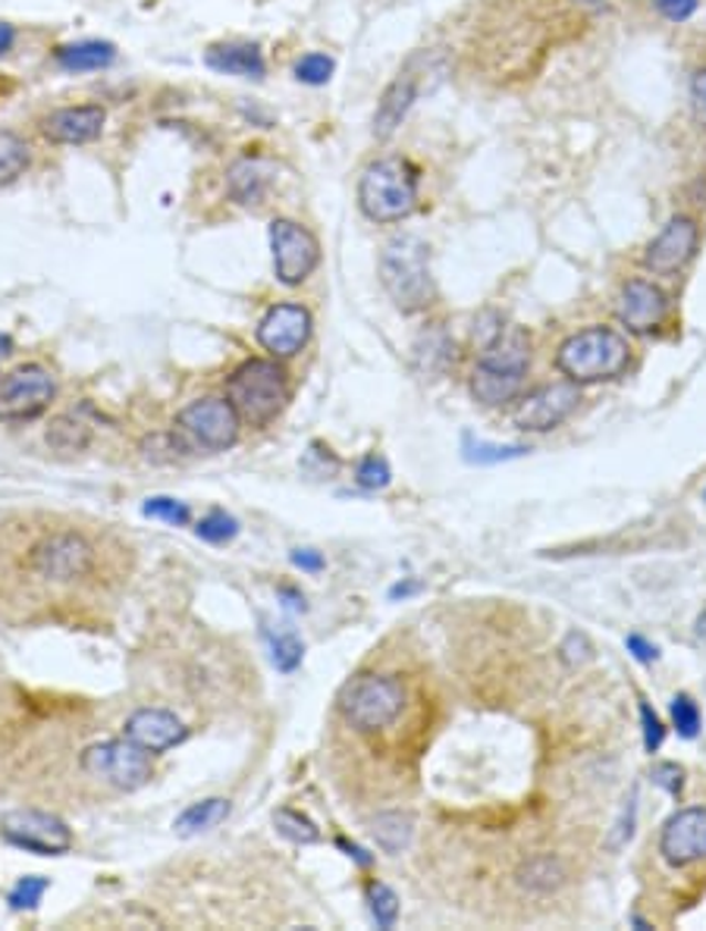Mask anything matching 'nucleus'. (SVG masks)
<instances>
[{
  "label": "nucleus",
  "instance_id": "nucleus-24",
  "mask_svg": "<svg viewBox=\"0 0 706 931\" xmlns=\"http://www.w3.org/2000/svg\"><path fill=\"white\" fill-rule=\"evenodd\" d=\"M117 60V47L110 41H78L57 51V66L66 73H95Z\"/></svg>",
  "mask_w": 706,
  "mask_h": 931
},
{
  "label": "nucleus",
  "instance_id": "nucleus-30",
  "mask_svg": "<svg viewBox=\"0 0 706 931\" xmlns=\"http://www.w3.org/2000/svg\"><path fill=\"white\" fill-rule=\"evenodd\" d=\"M521 885H525V888H534V891L559 888V885H562V866H559L552 856H540V859L528 863V869L521 872Z\"/></svg>",
  "mask_w": 706,
  "mask_h": 931
},
{
  "label": "nucleus",
  "instance_id": "nucleus-37",
  "mask_svg": "<svg viewBox=\"0 0 706 931\" xmlns=\"http://www.w3.org/2000/svg\"><path fill=\"white\" fill-rule=\"evenodd\" d=\"M355 480L365 486V489H383V486H390L392 470L383 458L368 455V458L358 465V470H355Z\"/></svg>",
  "mask_w": 706,
  "mask_h": 931
},
{
  "label": "nucleus",
  "instance_id": "nucleus-42",
  "mask_svg": "<svg viewBox=\"0 0 706 931\" xmlns=\"http://www.w3.org/2000/svg\"><path fill=\"white\" fill-rule=\"evenodd\" d=\"M700 0H656V10L672 22H685L697 13Z\"/></svg>",
  "mask_w": 706,
  "mask_h": 931
},
{
  "label": "nucleus",
  "instance_id": "nucleus-12",
  "mask_svg": "<svg viewBox=\"0 0 706 931\" xmlns=\"http://www.w3.org/2000/svg\"><path fill=\"white\" fill-rule=\"evenodd\" d=\"M179 427L204 448H230L239 436V414L230 399H198L179 414Z\"/></svg>",
  "mask_w": 706,
  "mask_h": 931
},
{
  "label": "nucleus",
  "instance_id": "nucleus-28",
  "mask_svg": "<svg viewBox=\"0 0 706 931\" xmlns=\"http://www.w3.org/2000/svg\"><path fill=\"white\" fill-rule=\"evenodd\" d=\"M373 837L387 854H399L412 840V818L402 813H383L373 818Z\"/></svg>",
  "mask_w": 706,
  "mask_h": 931
},
{
  "label": "nucleus",
  "instance_id": "nucleus-40",
  "mask_svg": "<svg viewBox=\"0 0 706 931\" xmlns=\"http://www.w3.org/2000/svg\"><path fill=\"white\" fill-rule=\"evenodd\" d=\"M641 724H644V750L656 753L663 747V740H666V728H663L660 716L650 709L647 702H641Z\"/></svg>",
  "mask_w": 706,
  "mask_h": 931
},
{
  "label": "nucleus",
  "instance_id": "nucleus-1",
  "mask_svg": "<svg viewBox=\"0 0 706 931\" xmlns=\"http://www.w3.org/2000/svg\"><path fill=\"white\" fill-rule=\"evenodd\" d=\"M126 552L107 527L54 515L13 518L0 525V605L25 621L98 618L126 581Z\"/></svg>",
  "mask_w": 706,
  "mask_h": 931
},
{
  "label": "nucleus",
  "instance_id": "nucleus-44",
  "mask_svg": "<svg viewBox=\"0 0 706 931\" xmlns=\"http://www.w3.org/2000/svg\"><path fill=\"white\" fill-rule=\"evenodd\" d=\"M625 646H628V653H631L637 662H644V665L660 659V649H656L647 637H641V634H631V637L625 641Z\"/></svg>",
  "mask_w": 706,
  "mask_h": 931
},
{
  "label": "nucleus",
  "instance_id": "nucleus-20",
  "mask_svg": "<svg viewBox=\"0 0 706 931\" xmlns=\"http://www.w3.org/2000/svg\"><path fill=\"white\" fill-rule=\"evenodd\" d=\"M521 387H525V373L487 368V364H481V361H477L474 377H471V392H474V399L487 408H499L515 402V399L521 395Z\"/></svg>",
  "mask_w": 706,
  "mask_h": 931
},
{
  "label": "nucleus",
  "instance_id": "nucleus-52",
  "mask_svg": "<svg viewBox=\"0 0 706 931\" xmlns=\"http://www.w3.org/2000/svg\"><path fill=\"white\" fill-rule=\"evenodd\" d=\"M3 349H10V342H7V339L0 336V355H7V351H3Z\"/></svg>",
  "mask_w": 706,
  "mask_h": 931
},
{
  "label": "nucleus",
  "instance_id": "nucleus-48",
  "mask_svg": "<svg viewBox=\"0 0 706 931\" xmlns=\"http://www.w3.org/2000/svg\"><path fill=\"white\" fill-rule=\"evenodd\" d=\"M13 41H17V32H13V25L0 22V54H7V51L13 47Z\"/></svg>",
  "mask_w": 706,
  "mask_h": 931
},
{
  "label": "nucleus",
  "instance_id": "nucleus-31",
  "mask_svg": "<svg viewBox=\"0 0 706 931\" xmlns=\"http://www.w3.org/2000/svg\"><path fill=\"white\" fill-rule=\"evenodd\" d=\"M196 533L204 543H230L235 533H239V521H235L233 515H226V511H211V515H204V518L198 521Z\"/></svg>",
  "mask_w": 706,
  "mask_h": 931
},
{
  "label": "nucleus",
  "instance_id": "nucleus-38",
  "mask_svg": "<svg viewBox=\"0 0 706 931\" xmlns=\"http://www.w3.org/2000/svg\"><path fill=\"white\" fill-rule=\"evenodd\" d=\"M302 656H305V646L298 643L295 634H283L274 641V665L280 671H286V675L295 671L302 665Z\"/></svg>",
  "mask_w": 706,
  "mask_h": 931
},
{
  "label": "nucleus",
  "instance_id": "nucleus-50",
  "mask_svg": "<svg viewBox=\"0 0 706 931\" xmlns=\"http://www.w3.org/2000/svg\"><path fill=\"white\" fill-rule=\"evenodd\" d=\"M578 3H584V7H593V10H597V7H603V0H578Z\"/></svg>",
  "mask_w": 706,
  "mask_h": 931
},
{
  "label": "nucleus",
  "instance_id": "nucleus-22",
  "mask_svg": "<svg viewBox=\"0 0 706 931\" xmlns=\"http://www.w3.org/2000/svg\"><path fill=\"white\" fill-rule=\"evenodd\" d=\"M226 182H230V192H233L239 204L257 208L264 201L267 189H271V170H267V163L261 157H242V160H235L233 167H230Z\"/></svg>",
  "mask_w": 706,
  "mask_h": 931
},
{
  "label": "nucleus",
  "instance_id": "nucleus-36",
  "mask_svg": "<svg viewBox=\"0 0 706 931\" xmlns=\"http://www.w3.org/2000/svg\"><path fill=\"white\" fill-rule=\"evenodd\" d=\"M145 515H148V518H160V521H167V525L173 527L189 525V508H186V502L167 499V496L148 499V502H145Z\"/></svg>",
  "mask_w": 706,
  "mask_h": 931
},
{
  "label": "nucleus",
  "instance_id": "nucleus-8",
  "mask_svg": "<svg viewBox=\"0 0 706 931\" xmlns=\"http://www.w3.org/2000/svg\"><path fill=\"white\" fill-rule=\"evenodd\" d=\"M54 377L39 364H25L0 380V421H32L54 402Z\"/></svg>",
  "mask_w": 706,
  "mask_h": 931
},
{
  "label": "nucleus",
  "instance_id": "nucleus-26",
  "mask_svg": "<svg viewBox=\"0 0 706 931\" xmlns=\"http://www.w3.org/2000/svg\"><path fill=\"white\" fill-rule=\"evenodd\" d=\"M92 443V430L73 414H60L48 427V446L54 452H82Z\"/></svg>",
  "mask_w": 706,
  "mask_h": 931
},
{
  "label": "nucleus",
  "instance_id": "nucleus-33",
  "mask_svg": "<svg viewBox=\"0 0 706 931\" xmlns=\"http://www.w3.org/2000/svg\"><path fill=\"white\" fill-rule=\"evenodd\" d=\"M672 724H675L678 738L691 740L700 734V709L687 694H678L672 699Z\"/></svg>",
  "mask_w": 706,
  "mask_h": 931
},
{
  "label": "nucleus",
  "instance_id": "nucleus-4",
  "mask_svg": "<svg viewBox=\"0 0 706 931\" xmlns=\"http://www.w3.org/2000/svg\"><path fill=\"white\" fill-rule=\"evenodd\" d=\"M358 204L373 223H396L418 208V176L402 157L371 163L358 182Z\"/></svg>",
  "mask_w": 706,
  "mask_h": 931
},
{
  "label": "nucleus",
  "instance_id": "nucleus-17",
  "mask_svg": "<svg viewBox=\"0 0 706 931\" xmlns=\"http://www.w3.org/2000/svg\"><path fill=\"white\" fill-rule=\"evenodd\" d=\"M104 119H107V114H104L101 104L60 107V110L41 119V133L57 145H85V141H95L104 133Z\"/></svg>",
  "mask_w": 706,
  "mask_h": 931
},
{
  "label": "nucleus",
  "instance_id": "nucleus-43",
  "mask_svg": "<svg viewBox=\"0 0 706 931\" xmlns=\"http://www.w3.org/2000/svg\"><path fill=\"white\" fill-rule=\"evenodd\" d=\"M634 800H637V796H634V794H631L625 800V810H622V822H619V837H612V840H609V847H612V850H619V847H622L625 840H631V835H634Z\"/></svg>",
  "mask_w": 706,
  "mask_h": 931
},
{
  "label": "nucleus",
  "instance_id": "nucleus-11",
  "mask_svg": "<svg viewBox=\"0 0 706 931\" xmlns=\"http://www.w3.org/2000/svg\"><path fill=\"white\" fill-rule=\"evenodd\" d=\"M578 402H581V389L571 380L534 389L515 408V427L528 430V433H547V430L559 427L562 421H569Z\"/></svg>",
  "mask_w": 706,
  "mask_h": 931
},
{
  "label": "nucleus",
  "instance_id": "nucleus-47",
  "mask_svg": "<svg viewBox=\"0 0 706 931\" xmlns=\"http://www.w3.org/2000/svg\"><path fill=\"white\" fill-rule=\"evenodd\" d=\"M293 564L302 568V571H308V574H317V571H324V556L314 552V549H295Z\"/></svg>",
  "mask_w": 706,
  "mask_h": 931
},
{
  "label": "nucleus",
  "instance_id": "nucleus-3",
  "mask_svg": "<svg viewBox=\"0 0 706 931\" xmlns=\"http://www.w3.org/2000/svg\"><path fill=\"white\" fill-rule=\"evenodd\" d=\"M380 279L402 310L428 308L433 301L431 248L414 235L392 239L380 254Z\"/></svg>",
  "mask_w": 706,
  "mask_h": 931
},
{
  "label": "nucleus",
  "instance_id": "nucleus-21",
  "mask_svg": "<svg viewBox=\"0 0 706 931\" xmlns=\"http://www.w3.org/2000/svg\"><path fill=\"white\" fill-rule=\"evenodd\" d=\"M414 95H418V85H414V76H399L392 82L390 88L383 92L380 104H377V114H373V136L377 138H390L399 126L405 114L412 110Z\"/></svg>",
  "mask_w": 706,
  "mask_h": 931
},
{
  "label": "nucleus",
  "instance_id": "nucleus-2",
  "mask_svg": "<svg viewBox=\"0 0 706 931\" xmlns=\"http://www.w3.org/2000/svg\"><path fill=\"white\" fill-rule=\"evenodd\" d=\"M628 361H631L628 339L609 327H588V330L575 332L559 346V355H556L559 370L578 387L615 380L628 368Z\"/></svg>",
  "mask_w": 706,
  "mask_h": 931
},
{
  "label": "nucleus",
  "instance_id": "nucleus-45",
  "mask_svg": "<svg viewBox=\"0 0 706 931\" xmlns=\"http://www.w3.org/2000/svg\"><path fill=\"white\" fill-rule=\"evenodd\" d=\"M691 104H694V117L700 126H706V70H700L691 82Z\"/></svg>",
  "mask_w": 706,
  "mask_h": 931
},
{
  "label": "nucleus",
  "instance_id": "nucleus-7",
  "mask_svg": "<svg viewBox=\"0 0 706 931\" xmlns=\"http://www.w3.org/2000/svg\"><path fill=\"white\" fill-rule=\"evenodd\" d=\"M78 769L88 777H98L114 791H138L151 781V759L148 750L136 747L129 738L104 740L88 747L78 757Z\"/></svg>",
  "mask_w": 706,
  "mask_h": 931
},
{
  "label": "nucleus",
  "instance_id": "nucleus-18",
  "mask_svg": "<svg viewBox=\"0 0 706 931\" xmlns=\"http://www.w3.org/2000/svg\"><path fill=\"white\" fill-rule=\"evenodd\" d=\"M186 724L167 709H138L126 721V738L148 753H164L186 740Z\"/></svg>",
  "mask_w": 706,
  "mask_h": 931
},
{
  "label": "nucleus",
  "instance_id": "nucleus-15",
  "mask_svg": "<svg viewBox=\"0 0 706 931\" xmlns=\"http://www.w3.org/2000/svg\"><path fill=\"white\" fill-rule=\"evenodd\" d=\"M694 252H697V223L687 220V216H675L647 245L644 264H647V271L668 276V273L682 271L694 257Z\"/></svg>",
  "mask_w": 706,
  "mask_h": 931
},
{
  "label": "nucleus",
  "instance_id": "nucleus-9",
  "mask_svg": "<svg viewBox=\"0 0 706 931\" xmlns=\"http://www.w3.org/2000/svg\"><path fill=\"white\" fill-rule=\"evenodd\" d=\"M271 248H274L276 279L286 286H298L302 279H308L320 261L317 239L293 220L271 223Z\"/></svg>",
  "mask_w": 706,
  "mask_h": 931
},
{
  "label": "nucleus",
  "instance_id": "nucleus-5",
  "mask_svg": "<svg viewBox=\"0 0 706 931\" xmlns=\"http://www.w3.org/2000/svg\"><path fill=\"white\" fill-rule=\"evenodd\" d=\"M226 399L235 408L239 421H245L252 427H264L283 411L286 399H289L286 373L276 368V361L252 358L230 377Z\"/></svg>",
  "mask_w": 706,
  "mask_h": 931
},
{
  "label": "nucleus",
  "instance_id": "nucleus-32",
  "mask_svg": "<svg viewBox=\"0 0 706 931\" xmlns=\"http://www.w3.org/2000/svg\"><path fill=\"white\" fill-rule=\"evenodd\" d=\"M276 828H280V835H286L295 844H317L320 840V832L314 828L312 818L293 813V810H280L276 813Z\"/></svg>",
  "mask_w": 706,
  "mask_h": 931
},
{
  "label": "nucleus",
  "instance_id": "nucleus-25",
  "mask_svg": "<svg viewBox=\"0 0 706 931\" xmlns=\"http://www.w3.org/2000/svg\"><path fill=\"white\" fill-rule=\"evenodd\" d=\"M226 815H230V800L211 796V800L192 803V806H189V810H186V813L179 815L177 822H173V828H177L182 837H192V835H201V832H211V828H217Z\"/></svg>",
  "mask_w": 706,
  "mask_h": 931
},
{
  "label": "nucleus",
  "instance_id": "nucleus-27",
  "mask_svg": "<svg viewBox=\"0 0 706 931\" xmlns=\"http://www.w3.org/2000/svg\"><path fill=\"white\" fill-rule=\"evenodd\" d=\"M29 145L13 129H0V186L13 182L29 167Z\"/></svg>",
  "mask_w": 706,
  "mask_h": 931
},
{
  "label": "nucleus",
  "instance_id": "nucleus-6",
  "mask_svg": "<svg viewBox=\"0 0 706 931\" xmlns=\"http://www.w3.org/2000/svg\"><path fill=\"white\" fill-rule=\"evenodd\" d=\"M402 706H405V690L399 680L387 675H358L339 690V712L365 734L390 728L402 712Z\"/></svg>",
  "mask_w": 706,
  "mask_h": 931
},
{
  "label": "nucleus",
  "instance_id": "nucleus-10",
  "mask_svg": "<svg viewBox=\"0 0 706 931\" xmlns=\"http://www.w3.org/2000/svg\"><path fill=\"white\" fill-rule=\"evenodd\" d=\"M0 832L10 844H17L22 850H35L41 856L66 854L73 847L70 828L60 822L57 815L35 813V810H20V813L3 815Z\"/></svg>",
  "mask_w": 706,
  "mask_h": 931
},
{
  "label": "nucleus",
  "instance_id": "nucleus-14",
  "mask_svg": "<svg viewBox=\"0 0 706 931\" xmlns=\"http://www.w3.org/2000/svg\"><path fill=\"white\" fill-rule=\"evenodd\" d=\"M660 850L672 866H694L706 859V810L704 806H691L675 813L663 828L660 837Z\"/></svg>",
  "mask_w": 706,
  "mask_h": 931
},
{
  "label": "nucleus",
  "instance_id": "nucleus-29",
  "mask_svg": "<svg viewBox=\"0 0 706 931\" xmlns=\"http://www.w3.org/2000/svg\"><path fill=\"white\" fill-rule=\"evenodd\" d=\"M368 907H371L373 922L380 929H392L396 919H399V897L392 893V888L380 885V881H371L368 885Z\"/></svg>",
  "mask_w": 706,
  "mask_h": 931
},
{
  "label": "nucleus",
  "instance_id": "nucleus-46",
  "mask_svg": "<svg viewBox=\"0 0 706 931\" xmlns=\"http://www.w3.org/2000/svg\"><path fill=\"white\" fill-rule=\"evenodd\" d=\"M562 656H566V662H588L590 659V643L584 634H569L566 637V643H562Z\"/></svg>",
  "mask_w": 706,
  "mask_h": 931
},
{
  "label": "nucleus",
  "instance_id": "nucleus-35",
  "mask_svg": "<svg viewBox=\"0 0 706 931\" xmlns=\"http://www.w3.org/2000/svg\"><path fill=\"white\" fill-rule=\"evenodd\" d=\"M530 448L525 446H491V443H465V458L477 462V465H496V462H509V458H521Z\"/></svg>",
  "mask_w": 706,
  "mask_h": 931
},
{
  "label": "nucleus",
  "instance_id": "nucleus-34",
  "mask_svg": "<svg viewBox=\"0 0 706 931\" xmlns=\"http://www.w3.org/2000/svg\"><path fill=\"white\" fill-rule=\"evenodd\" d=\"M334 57H327V54H305L295 63V78L305 82V85H327L330 76H334Z\"/></svg>",
  "mask_w": 706,
  "mask_h": 931
},
{
  "label": "nucleus",
  "instance_id": "nucleus-49",
  "mask_svg": "<svg viewBox=\"0 0 706 931\" xmlns=\"http://www.w3.org/2000/svg\"><path fill=\"white\" fill-rule=\"evenodd\" d=\"M412 593H418V583H396L390 590L392 600H405V596H412Z\"/></svg>",
  "mask_w": 706,
  "mask_h": 931
},
{
  "label": "nucleus",
  "instance_id": "nucleus-13",
  "mask_svg": "<svg viewBox=\"0 0 706 931\" xmlns=\"http://www.w3.org/2000/svg\"><path fill=\"white\" fill-rule=\"evenodd\" d=\"M312 336V314L302 305H274L257 324V342L276 358H293Z\"/></svg>",
  "mask_w": 706,
  "mask_h": 931
},
{
  "label": "nucleus",
  "instance_id": "nucleus-19",
  "mask_svg": "<svg viewBox=\"0 0 706 931\" xmlns=\"http://www.w3.org/2000/svg\"><path fill=\"white\" fill-rule=\"evenodd\" d=\"M208 66L217 70V73H226V76H242V78H261L267 73V63H264V54L257 44H249V41H226V44H211L208 47Z\"/></svg>",
  "mask_w": 706,
  "mask_h": 931
},
{
  "label": "nucleus",
  "instance_id": "nucleus-23",
  "mask_svg": "<svg viewBox=\"0 0 706 931\" xmlns=\"http://www.w3.org/2000/svg\"><path fill=\"white\" fill-rule=\"evenodd\" d=\"M528 336L521 330H499L484 346V355H481V364L496 370H512V373H528Z\"/></svg>",
  "mask_w": 706,
  "mask_h": 931
},
{
  "label": "nucleus",
  "instance_id": "nucleus-39",
  "mask_svg": "<svg viewBox=\"0 0 706 931\" xmlns=\"http://www.w3.org/2000/svg\"><path fill=\"white\" fill-rule=\"evenodd\" d=\"M44 891H48V878H22L20 885L13 888V893H10V903L17 910H32V907H39Z\"/></svg>",
  "mask_w": 706,
  "mask_h": 931
},
{
  "label": "nucleus",
  "instance_id": "nucleus-51",
  "mask_svg": "<svg viewBox=\"0 0 706 931\" xmlns=\"http://www.w3.org/2000/svg\"><path fill=\"white\" fill-rule=\"evenodd\" d=\"M697 634H700V637H706V615L700 618V624H697Z\"/></svg>",
  "mask_w": 706,
  "mask_h": 931
},
{
  "label": "nucleus",
  "instance_id": "nucleus-16",
  "mask_svg": "<svg viewBox=\"0 0 706 931\" xmlns=\"http://www.w3.org/2000/svg\"><path fill=\"white\" fill-rule=\"evenodd\" d=\"M668 314V298L660 286L647 279H631L619 295V320L631 332H653L663 327Z\"/></svg>",
  "mask_w": 706,
  "mask_h": 931
},
{
  "label": "nucleus",
  "instance_id": "nucleus-41",
  "mask_svg": "<svg viewBox=\"0 0 706 931\" xmlns=\"http://www.w3.org/2000/svg\"><path fill=\"white\" fill-rule=\"evenodd\" d=\"M653 784H660L663 791H668L672 796L682 794V787H685V772L675 765V762H660V765H653Z\"/></svg>",
  "mask_w": 706,
  "mask_h": 931
}]
</instances>
